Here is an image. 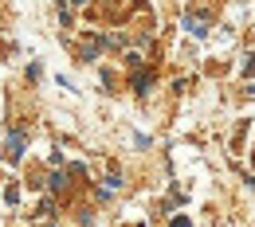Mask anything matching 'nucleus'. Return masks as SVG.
Returning <instances> with one entry per match:
<instances>
[{"instance_id":"nucleus-1","label":"nucleus","mask_w":255,"mask_h":227,"mask_svg":"<svg viewBox=\"0 0 255 227\" xmlns=\"http://www.w3.org/2000/svg\"><path fill=\"white\" fill-rule=\"evenodd\" d=\"M4 145H8L4 153H8L12 161H20V157H24V145H28V137H24V133H8V141H4Z\"/></svg>"},{"instance_id":"nucleus-2","label":"nucleus","mask_w":255,"mask_h":227,"mask_svg":"<svg viewBox=\"0 0 255 227\" xmlns=\"http://www.w3.org/2000/svg\"><path fill=\"white\" fill-rule=\"evenodd\" d=\"M185 28H189L192 35H204L208 32V16H185Z\"/></svg>"},{"instance_id":"nucleus-3","label":"nucleus","mask_w":255,"mask_h":227,"mask_svg":"<svg viewBox=\"0 0 255 227\" xmlns=\"http://www.w3.org/2000/svg\"><path fill=\"white\" fill-rule=\"evenodd\" d=\"M149 82H153V75L145 71V75H137V78H133V90H137V94H145V90H149Z\"/></svg>"},{"instance_id":"nucleus-4","label":"nucleus","mask_w":255,"mask_h":227,"mask_svg":"<svg viewBox=\"0 0 255 227\" xmlns=\"http://www.w3.org/2000/svg\"><path fill=\"white\" fill-rule=\"evenodd\" d=\"M67 188V172H55V176H51V192H63Z\"/></svg>"},{"instance_id":"nucleus-5","label":"nucleus","mask_w":255,"mask_h":227,"mask_svg":"<svg viewBox=\"0 0 255 227\" xmlns=\"http://www.w3.org/2000/svg\"><path fill=\"white\" fill-rule=\"evenodd\" d=\"M169 227H192V224H189V220H185V216H177V220H173V224H169Z\"/></svg>"}]
</instances>
